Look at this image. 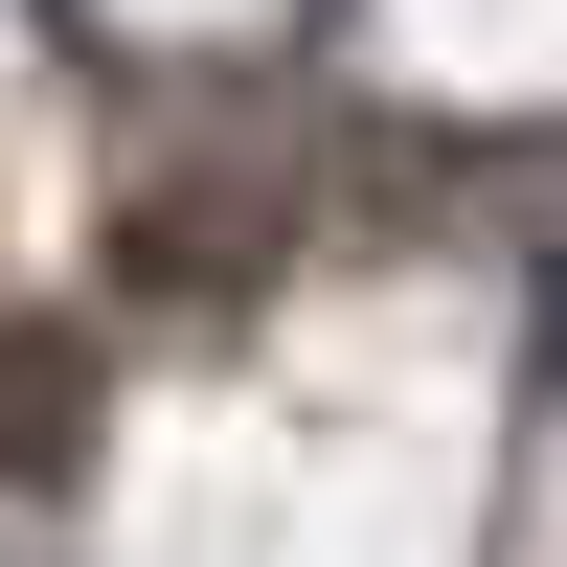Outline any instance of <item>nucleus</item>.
I'll use <instances>...</instances> for the list:
<instances>
[{
    "mask_svg": "<svg viewBox=\"0 0 567 567\" xmlns=\"http://www.w3.org/2000/svg\"><path fill=\"white\" fill-rule=\"evenodd\" d=\"M23 454H69V341L0 318V477H23Z\"/></svg>",
    "mask_w": 567,
    "mask_h": 567,
    "instance_id": "1",
    "label": "nucleus"
}]
</instances>
